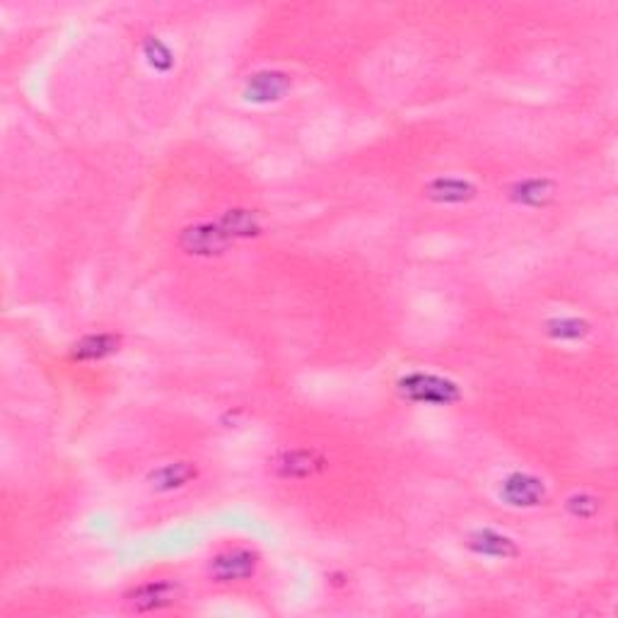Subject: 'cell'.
<instances>
[{
    "label": "cell",
    "instance_id": "cell-7",
    "mask_svg": "<svg viewBox=\"0 0 618 618\" xmlns=\"http://www.w3.org/2000/svg\"><path fill=\"white\" fill-rule=\"evenodd\" d=\"M191 478H196V467L191 461H175L158 468L150 476V485L155 491H175L189 484Z\"/></svg>",
    "mask_w": 618,
    "mask_h": 618
},
{
    "label": "cell",
    "instance_id": "cell-6",
    "mask_svg": "<svg viewBox=\"0 0 618 618\" xmlns=\"http://www.w3.org/2000/svg\"><path fill=\"white\" fill-rule=\"evenodd\" d=\"M232 240V234L225 227V223L220 225H196L184 232V247L191 254H215L223 251Z\"/></svg>",
    "mask_w": 618,
    "mask_h": 618
},
{
    "label": "cell",
    "instance_id": "cell-5",
    "mask_svg": "<svg viewBox=\"0 0 618 618\" xmlns=\"http://www.w3.org/2000/svg\"><path fill=\"white\" fill-rule=\"evenodd\" d=\"M324 464V457H319L314 450H288L273 461V468L283 478H307L319 474Z\"/></svg>",
    "mask_w": 618,
    "mask_h": 618
},
{
    "label": "cell",
    "instance_id": "cell-8",
    "mask_svg": "<svg viewBox=\"0 0 618 618\" xmlns=\"http://www.w3.org/2000/svg\"><path fill=\"white\" fill-rule=\"evenodd\" d=\"M474 193H476V189L464 179H457V176H440L427 186V196H433L435 201L444 203H461L471 199Z\"/></svg>",
    "mask_w": 618,
    "mask_h": 618
},
{
    "label": "cell",
    "instance_id": "cell-11",
    "mask_svg": "<svg viewBox=\"0 0 618 618\" xmlns=\"http://www.w3.org/2000/svg\"><path fill=\"white\" fill-rule=\"evenodd\" d=\"M118 348V338L111 334H97V336H85L83 341L76 346V358L80 360H100L104 355H111V353Z\"/></svg>",
    "mask_w": 618,
    "mask_h": 618
},
{
    "label": "cell",
    "instance_id": "cell-1",
    "mask_svg": "<svg viewBox=\"0 0 618 618\" xmlns=\"http://www.w3.org/2000/svg\"><path fill=\"white\" fill-rule=\"evenodd\" d=\"M399 392L409 402L430 403V406H450L459 399V389L454 382L437 375H423V372L403 377L399 382Z\"/></svg>",
    "mask_w": 618,
    "mask_h": 618
},
{
    "label": "cell",
    "instance_id": "cell-9",
    "mask_svg": "<svg viewBox=\"0 0 618 618\" xmlns=\"http://www.w3.org/2000/svg\"><path fill=\"white\" fill-rule=\"evenodd\" d=\"M471 549L481 556H491V558H508V556H515V543L508 536L498 534V532H491V529H484L478 534L471 536Z\"/></svg>",
    "mask_w": 618,
    "mask_h": 618
},
{
    "label": "cell",
    "instance_id": "cell-4",
    "mask_svg": "<svg viewBox=\"0 0 618 618\" xmlns=\"http://www.w3.org/2000/svg\"><path fill=\"white\" fill-rule=\"evenodd\" d=\"M500 498L515 508H534L546 498V485L541 478L529 474H510L500 485Z\"/></svg>",
    "mask_w": 618,
    "mask_h": 618
},
{
    "label": "cell",
    "instance_id": "cell-13",
    "mask_svg": "<svg viewBox=\"0 0 618 618\" xmlns=\"http://www.w3.org/2000/svg\"><path fill=\"white\" fill-rule=\"evenodd\" d=\"M556 326H560V331H556V336H573V338H577V336H582L587 331V329H582V321H577V319H560V321H556Z\"/></svg>",
    "mask_w": 618,
    "mask_h": 618
},
{
    "label": "cell",
    "instance_id": "cell-2",
    "mask_svg": "<svg viewBox=\"0 0 618 618\" xmlns=\"http://www.w3.org/2000/svg\"><path fill=\"white\" fill-rule=\"evenodd\" d=\"M256 568H259V556L242 546L225 549L213 556L208 563V573L215 582H242L254 577Z\"/></svg>",
    "mask_w": 618,
    "mask_h": 618
},
{
    "label": "cell",
    "instance_id": "cell-10",
    "mask_svg": "<svg viewBox=\"0 0 618 618\" xmlns=\"http://www.w3.org/2000/svg\"><path fill=\"white\" fill-rule=\"evenodd\" d=\"M288 85H290L288 77L281 76V73H259V76H254L249 80V100H278V97H283Z\"/></svg>",
    "mask_w": 618,
    "mask_h": 618
},
{
    "label": "cell",
    "instance_id": "cell-3",
    "mask_svg": "<svg viewBox=\"0 0 618 618\" xmlns=\"http://www.w3.org/2000/svg\"><path fill=\"white\" fill-rule=\"evenodd\" d=\"M179 597V587L172 580H150V582H141L134 590L126 592V606L135 614H150V611L167 609L176 602Z\"/></svg>",
    "mask_w": 618,
    "mask_h": 618
},
{
    "label": "cell",
    "instance_id": "cell-12",
    "mask_svg": "<svg viewBox=\"0 0 618 618\" xmlns=\"http://www.w3.org/2000/svg\"><path fill=\"white\" fill-rule=\"evenodd\" d=\"M553 196V186L546 179H526L517 184V201L526 206H543Z\"/></svg>",
    "mask_w": 618,
    "mask_h": 618
}]
</instances>
